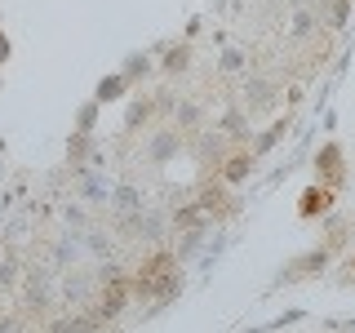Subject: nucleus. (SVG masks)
<instances>
[{
  "mask_svg": "<svg viewBox=\"0 0 355 333\" xmlns=\"http://www.w3.org/2000/svg\"><path fill=\"white\" fill-rule=\"evenodd\" d=\"M329 200H333L329 191H315V196H306V200H302V214H315V209H329Z\"/></svg>",
  "mask_w": 355,
  "mask_h": 333,
  "instance_id": "obj_6",
  "label": "nucleus"
},
{
  "mask_svg": "<svg viewBox=\"0 0 355 333\" xmlns=\"http://www.w3.org/2000/svg\"><path fill=\"white\" fill-rule=\"evenodd\" d=\"M320 169H324L329 182H338V178H342V155H338V147H324V155H320Z\"/></svg>",
  "mask_w": 355,
  "mask_h": 333,
  "instance_id": "obj_4",
  "label": "nucleus"
},
{
  "mask_svg": "<svg viewBox=\"0 0 355 333\" xmlns=\"http://www.w3.org/2000/svg\"><path fill=\"white\" fill-rule=\"evenodd\" d=\"M200 209H209L214 218H227V214H231V205H227V196H222V187H214V182L200 191Z\"/></svg>",
  "mask_w": 355,
  "mask_h": 333,
  "instance_id": "obj_1",
  "label": "nucleus"
},
{
  "mask_svg": "<svg viewBox=\"0 0 355 333\" xmlns=\"http://www.w3.org/2000/svg\"><path fill=\"white\" fill-rule=\"evenodd\" d=\"M253 169V155L249 151H236V160H227V169H222V178H227V182H240L244 173Z\"/></svg>",
  "mask_w": 355,
  "mask_h": 333,
  "instance_id": "obj_2",
  "label": "nucleus"
},
{
  "mask_svg": "<svg viewBox=\"0 0 355 333\" xmlns=\"http://www.w3.org/2000/svg\"><path fill=\"white\" fill-rule=\"evenodd\" d=\"M347 275H351V280H355V258H351V271H347Z\"/></svg>",
  "mask_w": 355,
  "mask_h": 333,
  "instance_id": "obj_8",
  "label": "nucleus"
},
{
  "mask_svg": "<svg viewBox=\"0 0 355 333\" xmlns=\"http://www.w3.org/2000/svg\"><path fill=\"white\" fill-rule=\"evenodd\" d=\"M164 67H169V71H187V67H191V53H187V49H173L169 58H164Z\"/></svg>",
  "mask_w": 355,
  "mask_h": 333,
  "instance_id": "obj_5",
  "label": "nucleus"
},
{
  "mask_svg": "<svg viewBox=\"0 0 355 333\" xmlns=\"http://www.w3.org/2000/svg\"><path fill=\"white\" fill-rule=\"evenodd\" d=\"M244 98H249V107H271V89H266V80H249L244 85Z\"/></svg>",
  "mask_w": 355,
  "mask_h": 333,
  "instance_id": "obj_3",
  "label": "nucleus"
},
{
  "mask_svg": "<svg viewBox=\"0 0 355 333\" xmlns=\"http://www.w3.org/2000/svg\"><path fill=\"white\" fill-rule=\"evenodd\" d=\"M178 120H182L187 129H196V125H200V107H191V103H182V107H178Z\"/></svg>",
  "mask_w": 355,
  "mask_h": 333,
  "instance_id": "obj_7",
  "label": "nucleus"
}]
</instances>
